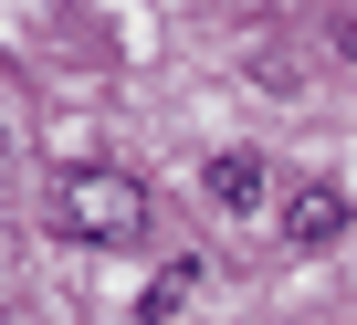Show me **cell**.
I'll list each match as a JSON object with an SVG mask.
<instances>
[{"label":"cell","mask_w":357,"mask_h":325,"mask_svg":"<svg viewBox=\"0 0 357 325\" xmlns=\"http://www.w3.org/2000/svg\"><path fill=\"white\" fill-rule=\"evenodd\" d=\"M273 231H284L294 252H326V241L347 231V189H336V179H294V189L273 200Z\"/></svg>","instance_id":"obj_2"},{"label":"cell","mask_w":357,"mask_h":325,"mask_svg":"<svg viewBox=\"0 0 357 325\" xmlns=\"http://www.w3.org/2000/svg\"><path fill=\"white\" fill-rule=\"evenodd\" d=\"M336 53H347V63H357V11H347V22H336Z\"/></svg>","instance_id":"obj_5"},{"label":"cell","mask_w":357,"mask_h":325,"mask_svg":"<svg viewBox=\"0 0 357 325\" xmlns=\"http://www.w3.org/2000/svg\"><path fill=\"white\" fill-rule=\"evenodd\" d=\"M190 294H200V262H168V273L147 283V304H137V315H147V325H168V315L190 304Z\"/></svg>","instance_id":"obj_3"},{"label":"cell","mask_w":357,"mask_h":325,"mask_svg":"<svg viewBox=\"0 0 357 325\" xmlns=\"http://www.w3.org/2000/svg\"><path fill=\"white\" fill-rule=\"evenodd\" d=\"M0 157H11V136H0Z\"/></svg>","instance_id":"obj_6"},{"label":"cell","mask_w":357,"mask_h":325,"mask_svg":"<svg viewBox=\"0 0 357 325\" xmlns=\"http://www.w3.org/2000/svg\"><path fill=\"white\" fill-rule=\"evenodd\" d=\"M53 231L63 241H137L147 231V179H126V168H63L53 179Z\"/></svg>","instance_id":"obj_1"},{"label":"cell","mask_w":357,"mask_h":325,"mask_svg":"<svg viewBox=\"0 0 357 325\" xmlns=\"http://www.w3.org/2000/svg\"><path fill=\"white\" fill-rule=\"evenodd\" d=\"M211 189H221L231 210H252V200H263V168H252V157H221V168H211Z\"/></svg>","instance_id":"obj_4"}]
</instances>
